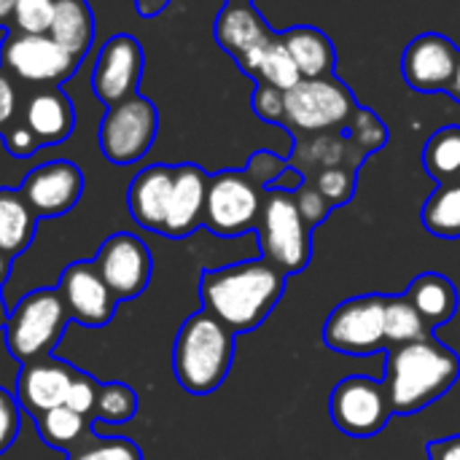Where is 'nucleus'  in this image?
Segmentation results:
<instances>
[{
	"label": "nucleus",
	"instance_id": "1",
	"mask_svg": "<svg viewBox=\"0 0 460 460\" xmlns=\"http://www.w3.org/2000/svg\"><path fill=\"white\" fill-rule=\"evenodd\" d=\"M283 291L286 275L264 259L205 270L199 278L202 310L234 334L256 332L272 315Z\"/></svg>",
	"mask_w": 460,
	"mask_h": 460
},
{
	"label": "nucleus",
	"instance_id": "2",
	"mask_svg": "<svg viewBox=\"0 0 460 460\" xmlns=\"http://www.w3.org/2000/svg\"><path fill=\"white\" fill-rule=\"evenodd\" d=\"M460 377V356L437 337L399 345L385 358V391L394 415H412L439 402Z\"/></svg>",
	"mask_w": 460,
	"mask_h": 460
},
{
	"label": "nucleus",
	"instance_id": "3",
	"mask_svg": "<svg viewBox=\"0 0 460 460\" xmlns=\"http://www.w3.org/2000/svg\"><path fill=\"white\" fill-rule=\"evenodd\" d=\"M234 332L199 310L183 321L172 348V372L183 391L208 396L229 377L234 361Z\"/></svg>",
	"mask_w": 460,
	"mask_h": 460
},
{
	"label": "nucleus",
	"instance_id": "4",
	"mask_svg": "<svg viewBox=\"0 0 460 460\" xmlns=\"http://www.w3.org/2000/svg\"><path fill=\"white\" fill-rule=\"evenodd\" d=\"M259 245L261 259L270 261L286 278L299 275L313 261V229L302 218L294 191L270 189L259 216Z\"/></svg>",
	"mask_w": 460,
	"mask_h": 460
},
{
	"label": "nucleus",
	"instance_id": "5",
	"mask_svg": "<svg viewBox=\"0 0 460 460\" xmlns=\"http://www.w3.org/2000/svg\"><path fill=\"white\" fill-rule=\"evenodd\" d=\"M70 315L57 288H35L16 302L3 329L5 348L19 364L51 356L67 332Z\"/></svg>",
	"mask_w": 460,
	"mask_h": 460
},
{
	"label": "nucleus",
	"instance_id": "6",
	"mask_svg": "<svg viewBox=\"0 0 460 460\" xmlns=\"http://www.w3.org/2000/svg\"><path fill=\"white\" fill-rule=\"evenodd\" d=\"M323 345L340 356L367 358L383 353L385 342V296L364 294L345 299L323 323Z\"/></svg>",
	"mask_w": 460,
	"mask_h": 460
},
{
	"label": "nucleus",
	"instance_id": "7",
	"mask_svg": "<svg viewBox=\"0 0 460 460\" xmlns=\"http://www.w3.org/2000/svg\"><path fill=\"white\" fill-rule=\"evenodd\" d=\"M264 191L245 170H224L210 175L202 226L218 237H240L259 226Z\"/></svg>",
	"mask_w": 460,
	"mask_h": 460
},
{
	"label": "nucleus",
	"instance_id": "8",
	"mask_svg": "<svg viewBox=\"0 0 460 460\" xmlns=\"http://www.w3.org/2000/svg\"><path fill=\"white\" fill-rule=\"evenodd\" d=\"M159 129L156 105L148 97L132 94L111 105L100 121V151L113 164H135L148 154Z\"/></svg>",
	"mask_w": 460,
	"mask_h": 460
},
{
	"label": "nucleus",
	"instance_id": "9",
	"mask_svg": "<svg viewBox=\"0 0 460 460\" xmlns=\"http://www.w3.org/2000/svg\"><path fill=\"white\" fill-rule=\"evenodd\" d=\"M356 113V100L334 75L302 78L286 92V121L299 132H326Z\"/></svg>",
	"mask_w": 460,
	"mask_h": 460
},
{
	"label": "nucleus",
	"instance_id": "10",
	"mask_svg": "<svg viewBox=\"0 0 460 460\" xmlns=\"http://www.w3.org/2000/svg\"><path fill=\"white\" fill-rule=\"evenodd\" d=\"M329 415L342 434L367 439L391 423L394 407L383 383L372 377H345L329 396Z\"/></svg>",
	"mask_w": 460,
	"mask_h": 460
},
{
	"label": "nucleus",
	"instance_id": "11",
	"mask_svg": "<svg viewBox=\"0 0 460 460\" xmlns=\"http://www.w3.org/2000/svg\"><path fill=\"white\" fill-rule=\"evenodd\" d=\"M92 264L119 302L137 299L148 288L154 275V259L148 245L129 232L111 234L100 245Z\"/></svg>",
	"mask_w": 460,
	"mask_h": 460
},
{
	"label": "nucleus",
	"instance_id": "12",
	"mask_svg": "<svg viewBox=\"0 0 460 460\" xmlns=\"http://www.w3.org/2000/svg\"><path fill=\"white\" fill-rule=\"evenodd\" d=\"M0 59L5 70L32 84L65 81L78 67V59L67 54L49 32L43 35L13 32L11 38H5L0 49Z\"/></svg>",
	"mask_w": 460,
	"mask_h": 460
},
{
	"label": "nucleus",
	"instance_id": "13",
	"mask_svg": "<svg viewBox=\"0 0 460 460\" xmlns=\"http://www.w3.org/2000/svg\"><path fill=\"white\" fill-rule=\"evenodd\" d=\"M57 291L67 307V315L73 323L102 329L113 321L119 299L105 286L100 272L92 261H73L62 270Z\"/></svg>",
	"mask_w": 460,
	"mask_h": 460
},
{
	"label": "nucleus",
	"instance_id": "14",
	"mask_svg": "<svg viewBox=\"0 0 460 460\" xmlns=\"http://www.w3.org/2000/svg\"><path fill=\"white\" fill-rule=\"evenodd\" d=\"M78 377H81V369H75L73 364L54 358V356H43V358L22 364L13 396L22 412H27L30 418H38L54 407L67 404V396Z\"/></svg>",
	"mask_w": 460,
	"mask_h": 460
},
{
	"label": "nucleus",
	"instance_id": "15",
	"mask_svg": "<svg viewBox=\"0 0 460 460\" xmlns=\"http://www.w3.org/2000/svg\"><path fill=\"white\" fill-rule=\"evenodd\" d=\"M140 73H143L140 43L132 35L119 32L111 40H105V46L97 54L94 73H92V89H94L97 100L111 108V105L137 94Z\"/></svg>",
	"mask_w": 460,
	"mask_h": 460
},
{
	"label": "nucleus",
	"instance_id": "16",
	"mask_svg": "<svg viewBox=\"0 0 460 460\" xmlns=\"http://www.w3.org/2000/svg\"><path fill=\"white\" fill-rule=\"evenodd\" d=\"M19 191L38 218H57L78 205L84 194V172L67 159H54L30 170Z\"/></svg>",
	"mask_w": 460,
	"mask_h": 460
},
{
	"label": "nucleus",
	"instance_id": "17",
	"mask_svg": "<svg viewBox=\"0 0 460 460\" xmlns=\"http://www.w3.org/2000/svg\"><path fill=\"white\" fill-rule=\"evenodd\" d=\"M458 57L460 51L450 38L439 32H423L407 46L402 59V73L412 89L439 92L450 86Z\"/></svg>",
	"mask_w": 460,
	"mask_h": 460
},
{
	"label": "nucleus",
	"instance_id": "18",
	"mask_svg": "<svg viewBox=\"0 0 460 460\" xmlns=\"http://www.w3.org/2000/svg\"><path fill=\"white\" fill-rule=\"evenodd\" d=\"M208 183H210V175L202 167H197V164L175 167L170 208H167V218H164V229H162L164 237L181 240L202 226Z\"/></svg>",
	"mask_w": 460,
	"mask_h": 460
},
{
	"label": "nucleus",
	"instance_id": "19",
	"mask_svg": "<svg viewBox=\"0 0 460 460\" xmlns=\"http://www.w3.org/2000/svg\"><path fill=\"white\" fill-rule=\"evenodd\" d=\"M172 181H175V167L170 164H151L132 178L127 202L137 226L162 234L170 208Z\"/></svg>",
	"mask_w": 460,
	"mask_h": 460
},
{
	"label": "nucleus",
	"instance_id": "20",
	"mask_svg": "<svg viewBox=\"0 0 460 460\" xmlns=\"http://www.w3.org/2000/svg\"><path fill=\"white\" fill-rule=\"evenodd\" d=\"M24 124L35 132L40 146L62 143L70 137L75 127V111L65 92L59 89H43L38 92L24 111Z\"/></svg>",
	"mask_w": 460,
	"mask_h": 460
},
{
	"label": "nucleus",
	"instance_id": "21",
	"mask_svg": "<svg viewBox=\"0 0 460 460\" xmlns=\"http://www.w3.org/2000/svg\"><path fill=\"white\" fill-rule=\"evenodd\" d=\"M270 38L272 32L267 30L264 19L248 3H232L216 19V40L237 59L259 49Z\"/></svg>",
	"mask_w": 460,
	"mask_h": 460
},
{
	"label": "nucleus",
	"instance_id": "22",
	"mask_svg": "<svg viewBox=\"0 0 460 460\" xmlns=\"http://www.w3.org/2000/svg\"><path fill=\"white\" fill-rule=\"evenodd\" d=\"M404 296L415 305V310L420 313V318L429 323L431 332L450 323L458 313V288L453 286L450 278L439 272L418 275L404 291Z\"/></svg>",
	"mask_w": 460,
	"mask_h": 460
},
{
	"label": "nucleus",
	"instance_id": "23",
	"mask_svg": "<svg viewBox=\"0 0 460 460\" xmlns=\"http://www.w3.org/2000/svg\"><path fill=\"white\" fill-rule=\"evenodd\" d=\"M38 216L19 189H0V253L16 259L32 245Z\"/></svg>",
	"mask_w": 460,
	"mask_h": 460
},
{
	"label": "nucleus",
	"instance_id": "24",
	"mask_svg": "<svg viewBox=\"0 0 460 460\" xmlns=\"http://www.w3.org/2000/svg\"><path fill=\"white\" fill-rule=\"evenodd\" d=\"M49 35L75 59H81L94 40V16L86 0H57Z\"/></svg>",
	"mask_w": 460,
	"mask_h": 460
},
{
	"label": "nucleus",
	"instance_id": "25",
	"mask_svg": "<svg viewBox=\"0 0 460 460\" xmlns=\"http://www.w3.org/2000/svg\"><path fill=\"white\" fill-rule=\"evenodd\" d=\"M32 420H35V431L40 434V439L65 456H70L73 450H78L94 437V420L70 410L67 404L54 407Z\"/></svg>",
	"mask_w": 460,
	"mask_h": 460
},
{
	"label": "nucleus",
	"instance_id": "26",
	"mask_svg": "<svg viewBox=\"0 0 460 460\" xmlns=\"http://www.w3.org/2000/svg\"><path fill=\"white\" fill-rule=\"evenodd\" d=\"M280 38H283L288 54L294 57L302 78L332 75L337 54H334V46L326 32H321L315 27H294Z\"/></svg>",
	"mask_w": 460,
	"mask_h": 460
},
{
	"label": "nucleus",
	"instance_id": "27",
	"mask_svg": "<svg viewBox=\"0 0 460 460\" xmlns=\"http://www.w3.org/2000/svg\"><path fill=\"white\" fill-rule=\"evenodd\" d=\"M423 226L442 240H460V181L439 183L423 205Z\"/></svg>",
	"mask_w": 460,
	"mask_h": 460
},
{
	"label": "nucleus",
	"instance_id": "28",
	"mask_svg": "<svg viewBox=\"0 0 460 460\" xmlns=\"http://www.w3.org/2000/svg\"><path fill=\"white\" fill-rule=\"evenodd\" d=\"M429 337H434L429 323L420 318V313L404 294L385 296V342H388V348L420 342Z\"/></svg>",
	"mask_w": 460,
	"mask_h": 460
},
{
	"label": "nucleus",
	"instance_id": "29",
	"mask_svg": "<svg viewBox=\"0 0 460 460\" xmlns=\"http://www.w3.org/2000/svg\"><path fill=\"white\" fill-rule=\"evenodd\" d=\"M423 164L439 183L460 181V127H445L429 137L423 148Z\"/></svg>",
	"mask_w": 460,
	"mask_h": 460
},
{
	"label": "nucleus",
	"instance_id": "30",
	"mask_svg": "<svg viewBox=\"0 0 460 460\" xmlns=\"http://www.w3.org/2000/svg\"><path fill=\"white\" fill-rule=\"evenodd\" d=\"M137 415V394L127 383H100L94 423H129Z\"/></svg>",
	"mask_w": 460,
	"mask_h": 460
},
{
	"label": "nucleus",
	"instance_id": "31",
	"mask_svg": "<svg viewBox=\"0 0 460 460\" xmlns=\"http://www.w3.org/2000/svg\"><path fill=\"white\" fill-rule=\"evenodd\" d=\"M253 75H259L264 84H272V86H278V89H283V92L294 89V86L302 81L299 67H296L294 57L288 54L283 38H272V40L267 43V49H264V54H261L259 67H256Z\"/></svg>",
	"mask_w": 460,
	"mask_h": 460
},
{
	"label": "nucleus",
	"instance_id": "32",
	"mask_svg": "<svg viewBox=\"0 0 460 460\" xmlns=\"http://www.w3.org/2000/svg\"><path fill=\"white\" fill-rule=\"evenodd\" d=\"M67 460H143L140 447L127 437H92L86 445L73 450Z\"/></svg>",
	"mask_w": 460,
	"mask_h": 460
},
{
	"label": "nucleus",
	"instance_id": "33",
	"mask_svg": "<svg viewBox=\"0 0 460 460\" xmlns=\"http://www.w3.org/2000/svg\"><path fill=\"white\" fill-rule=\"evenodd\" d=\"M313 186L326 197V202L332 208H337V205H345L353 197V191H356V172L350 167H342V164L340 167H326V170H318Z\"/></svg>",
	"mask_w": 460,
	"mask_h": 460
},
{
	"label": "nucleus",
	"instance_id": "34",
	"mask_svg": "<svg viewBox=\"0 0 460 460\" xmlns=\"http://www.w3.org/2000/svg\"><path fill=\"white\" fill-rule=\"evenodd\" d=\"M54 3L57 0H16V13H13L16 32H30V35L49 32L54 19Z\"/></svg>",
	"mask_w": 460,
	"mask_h": 460
},
{
	"label": "nucleus",
	"instance_id": "35",
	"mask_svg": "<svg viewBox=\"0 0 460 460\" xmlns=\"http://www.w3.org/2000/svg\"><path fill=\"white\" fill-rule=\"evenodd\" d=\"M19 429H22V407L11 391L0 388V456L16 442Z\"/></svg>",
	"mask_w": 460,
	"mask_h": 460
},
{
	"label": "nucleus",
	"instance_id": "36",
	"mask_svg": "<svg viewBox=\"0 0 460 460\" xmlns=\"http://www.w3.org/2000/svg\"><path fill=\"white\" fill-rule=\"evenodd\" d=\"M294 199H296V208H299V213H302V218L307 221L310 229H315V226L329 216V210H332V205L326 202V197H323L310 181L302 183V186L294 191Z\"/></svg>",
	"mask_w": 460,
	"mask_h": 460
},
{
	"label": "nucleus",
	"instance_id": "37",
	"mask_svg": "<svg viewBox=\"0 0 460 460\" xmlns=\"http://www.w3.org/2000/svg\"><path fill=\"white\" fill-rule=\"evenodd\" d=\"M253 111L264 121H283L286 119V92L261 81L253 92Z\"/></svg>",
	"mask_w": 460,
	"mask_h": 460
},
{
	"label": "nucleus",
	"instance_id": "38",
	"mask_svg": "<svg viewBox=\"0 0 460 460\" xmlns=\"http://www.w3.org/2000/svg\"><path fill=\"white\" fill-rule=\"evenodd\" d=\"M97 388H100V383H97V380H94L92 375L81 372V377L75 380V385H73V391H70V396H67V407L94 420V402H97Z\"/></svg>",
	"mask_w": 460,
	"mask_h": 460
},
{
	"label": "nucleus",
	"instance_id": "39",
	"mask_svg": "<svg viewBox=\"0 0 460 460\" xmlns=\"http://www.w3.org/2000/svg\"><path fill=\"white\" fill-rule=\"evenodd\" d=\"M245 172L253 178V183H259V186L264 189V186H272V183L286 172V162L278 159L275 154L261 151V154H256V156L251 159V164H248Z\"/></svg>",
	"mask_w": 460,
	"mask_h": 460
},
{
	"label": "nucleus",
	"instance_id": "40",
	"mask_svg": "<svg viewBox=\"0 0 460 460\" xmlns=\"http://www.w3.org/2000/svg\"><path fill=\"white\" fill-rule=\"evenodd\" d=\"M3 140H5V148L11 156H32L38 148H40V140L35 137V132L27 127V124H11L5 132H3Z\"/></svg>",
	"mask_w": 460,
	"mask_h": 460
},
{
	"label": "nucleus",
	"instance_id": "41",
	"mask_svg": "<svg viewBox=\"0 0 460 460\" xmlns=\"http://www.w3.org/2000/svg\"><path fill=\"white\" fill-rule=\"evenodd\" d=\"M16 113V89L11 78L0 70V132H5Z\"/></svg>",
	"mask_w": 460,
	"mask_h": 460
},
{
	"label": "nucleus",
	"instance_id": "42",
	"mask_svg": "<svg viewBox=\"0 0 460 460\" xmlns=\"http://www.w3.org/2000/svg\"><path fill=\"white\" fill-rule=\"evenodd\" d=\"M426 453H429V460H460V434L429 442Z\"/></svg>",
	"mask_w": 460,
	"mask_h": 460
},
{
	"label": "nucleus",
	"instance_id": "43",
	"mask_svg": "<svg viewBox=\"0 0 460 460\" xmlns=\"http://www.w3.org/2000/svg\"><path fill=\"white\" fill-rule=\"evenodd\" d=\"M13 13H16V0H0V27L13 24Z\"/></svg>",
	"mask_w": 460,
	"mask_h": 460
},
{
	"label": "nucleus",
	"instance_id": "44",
	"mask_svg": "<svg viewBox=\"0 0 460 460\" xmlns=\"http://www.w3.org/2000/svg\"><path fill=\"white\" fill-rule=\"evenodd\" d=\"M450 94L456 97V100H460V57H458V65H456V73H453V81H450Z\"/></svg>",
	"mask_w": 460,
	"mask_h": 460
},
{
	"label": "nucleus",
	"instance_id": "45",
	"mask_svg": "<svg viewBox=\"0 0 460 460\" xmlns=\"http://www.w3.org/2000/svg\"><path fill=\"white\" fill-rule=\"evenodd\" d=\"M8 272H11V259L5 253H0V286L8 280Z\"/></svg>",
	"mask_w": 460,
	"mask_h": 460
},
{
	"label": "nucleus",
	"instance_id": "46",
	"mask_svg": "<svg viewBox=\"0 0 460 460\" xmlns=\"http://www.w3.org/2000/svg\"><path fill=\"white\" fill-rule=\"evenodd\" d=\"M8 315H11V310L5 307V299H3V294H0V332H3L5 323H8Z\"/></svg>",
	"mask_w": 460,
	"mask_h": 460
},
{
	"label": "nucleus",
	"instance_id": "47",
	"mask_svg": "<svg viewBox=\"0 0 460 460\" xmlns=\"http://www.w3.org/2000/svg\"><path fill=\"white\" fill-rule=\"evenodd\" d=\"M232 3H251V0H232Z\"/></svg>",
	"mask_w": 460,
	"mask_h": 460
}]
</instances>
